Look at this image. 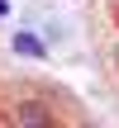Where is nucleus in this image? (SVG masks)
Here are the masks:
<instances>
[{
	"mask_svg": "<svg viewBox=\"0 0 119 128\" xmlns=\"http://www.w3.org/2000/svg\"><path fill=\"white\" fill-rule=\"evenodd\" d=\"M14 124H52V104H38V100H19L10 109Z\"/></svg>",
	"mask_w": 119,
	"mask_h": 128,
	"instance_id": "1",
	"label": "nucleus"
},
{
	"mask_svg": "<svg viewBox=\"0 0 119 128\" xmlns=\"http://www.w3.org/2000/svg\"><path fill=\"white\" fill-rule=\"evenodd\" d=\"M14 48H19L24 57H43V43H38L33 33H14Z\"/></svg>",
	"mask_w": 119,
	"mask_h": 128,
	"instance_id": "2",
	"label": "nucleus"
},
{
	"mask_svg": "<svg viewBox=\"0 0 119 128\" xmlns=\"http://www.w3.org/2000/svg\"><path fill=\"white\" fill-rule=\"evenodd\" d=\"M110 62H114V76H119V43H114V52H110Z\"/></svg>",
	"mask_w": 119,
	"mask_h": 128,
	"instance_id": "3",
	"label": "nucleus"
}]
</instances>
